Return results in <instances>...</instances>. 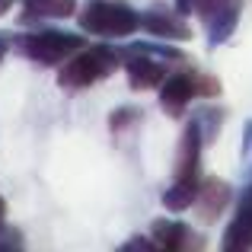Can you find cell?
<instances>
[{
	"label": "cell",
	"instance_id": "10",
	"mask_svg": "<svg viewBox=\"0 0 252 252\" xmlns=\"http://www.w3.org/2000/svg\"><path fill=\"white\" fill-rule=\"evenodd\" d=\"M77 13V0H23L19 26H32L38 19H67Z\"/></svg>",
	"mask_w": 252,
	"mask_h": 252
},
{
	"label": "cell",
	"instance_id": "17",
	"mask_svg": "<svg viewBox=\"0 0 252 252\" xmlns=\"http://www.w3.org/2000/svg\"><path fill=\"white\" fill-rule=\"evenodd\" d=\"M227 3H230V0H195V13L204 19V23H208V19L214 16L217 10H223Z\"/></svg>",
	"mask_w": 252,
	"mask_h": 252
},
{
	"label": "cell",
	"instance_id": "15",
	"mask_svg": "<svg viewBox=\"0 0 252 252\" xmlns=\"http://www.w3.org/2000/svg\"><path fill=\"white\" fill-rule=\"evenodd\" d=\"M137 118H141V109H134V105H122V109H115L109 115V128L112 131H125V128H131Z\"/></svg>",
	"mask_w": 252,
	"mask_h": 252
},
{
	"label": "cell",
	"instance_id": "2",
	"mask_svg": "<svg viewBox=\"0 0 252 252\" xmlns=\"http://www.w3.org/2000/svg\"><path fill=\"white\" fill-rule=\"evenodd\" d=\"M122 64V55L109 45H86L80 48L70 61H64L61 74H58V83L64 90H86L96 80H105L109 74H115V67Z\"/></svg>",
	"mask_w": 252,
	"mask_h": 252
},
{
	"label": "cell",
	"instance_id": "8",
	"mask_svg": "<svg viewBox=\"0 0 252 252\" xmlns=\"http://www.w3.org/2000/svg\"><path fill=\"white\" fill-rule=\"evenodd\" d=\"M150 236H154L157 249H166V252L189 249V246H201V240H195V236H191V230L185 227V223L166 220V217H160V220L150 223Z\"/></svg>",
	"mask_w": 252,
	"mask_h": 252
},
{
	"label": "cell",
	"instance_id": "3",
	"mask_svg": "<svg viewBox=\"0 0 252 252\" xmlns=\"http://www.w3.org/2000/svg\"><path fill=\"white\" fill-rule=\"evenodd\" d=\"M80 48H86V38L80 32H64V29H42V32H26L16 38V51L23 58L45 67H58V64L70 61Z\"/></svg>",
	"mask_w": 252,
	"mask_h": 252
},
{
	"label": "cell",
	"instance_id": "9",
	"mask_svg": "<svg viewBox=\"0 0 252 252\" xmlns=\"http://www.w3.org/2000/svg\"><path fill=\"white\" fill-rule=\"evenodd\" d=\"M141 29H147L150 35L157 38H169V42H189L191 38V29L182 23V16H172V13H141Z\"/></svg>",
	"mask_w": 252,
	"mask_h": 252
},
{
	"label": "cell",
	"instance_id": "4",
	"mask_svg": "<svg viewBox=\"0 0 252 252\" xmlns=\"http://www.w3.org/2000/svg\"><path fill=\"white\" fill-rule=\"evenodd\" d=\"M122 64H125V74H128L131 90H154V86H160L169 77L163 58H154V55H147V51H137V48H131V45L122 51Z\"/></svg>",
	"mask_w": 252,
	"mask_h": 252
},
{
	"label": "cell",
	"instance_id": "23",
	"mask_svg": "<svg viewBox=\"0 0 252 252\" xmlns=\"http://www.w3.org/2000/svg\"><path fill=\"white\" fill-rule=\"evenodd\" d=\"M10 6H13V0H0V16H3V13L10 10Z\"/></svg>",
	"mask_w": 252,
	"mask_h": 252
},
{
	"label": "cell",
	"instance_id": "19",
	"mask_svg": "<svg viewBox=\"0 0 252 252\" xmlns=\"http://www.w3.org/2000/svg\"><path fill=\"white\" fill-rule=\"evenodd\" d=\"M122 249H150V252H154L157 243H154V236H150V240H144V236H134V240H128Z\"/></svg>",
	"mask_w": 252,
	"mask_h": 252
},
{
	"label": "cell",
	"instance_id": "6",
	"mask_svg": "<svg viewBox=\"0 0 252 252\" xmlns=\"http://www.w3.org/2000/svg\"><path fill=\"white\" fill-rule=\"evenodd\" d=\"M191 99H198L195 70H176V74H169L166 80L160 83V109L166 112V115L179 118L185 109H189Z\"/></svg>",
	"mask_w": 252,
	"mask_h": 252
},
{
	"label": "cell",
	"instance_id": "22",
	"mask_svg": "<svg viewBox=\"0 0 252 252\" xmlns=\"http://www.w3.org/2000/svg\"><path fill=\"white\" fill-rule=\"evenodd\" d=\"M10 45H13V38H10V35H0V61L6 58V51H10Z\"/></svg>",
	"mask_w": 252,
	"mask_h": 252
},
{
	"label": "cell",
	"instance_id": "13",
	"mask_svg": "<svg viewBox=\"0 0 252 252\" xmlns=\"http://www.w3.org/2000/svg\"><path fill=\"white\" fill-rule=\"evenodd\" d=\"M198 182H201V179H176V182L163 191V208H166L169 214H182V211L195 208Z\"/></svg>",
	"mask_w": 252,
	"mask_h": 252
},
{
	"label": "cell",
	"instance_id": "12",
	"mask_svg": "<svg viewBox=\"0 0 252 252\" xmlns=\"http://www.w3.org/2000/svg\"><path fill=\"white\" fill-rule=\"evenodd\" d=\"M220 249L223 252H246V249H252V211L249 208H240V204H236L233 220H230V227L223 230Z\"/></svg>",
	"mask_w": 252,
	"mask_h": 252
},
{
	"label": "cell",
	"instance_id": "24",
	"mask_svg": "<svg viewBox=\"0 0 252 252\" xmlns=\"http://www.w3.org/2000/svg\"><path fill=\"white\" fill-rule=\"evenodd\" d=\"M3 217H6V201L0 198V227H3Z\"/></svg>",
	"mask_w": 252,
	"mask_h": 252
},
{
	"label": "cell",
	"instance_id": "21",
	"mask_svg": "<svg viewBox=\"0 0 252 252\" xmlns=\"http://www.w3.org/2000/svg\"><path fill=\"white\" fill-rule=\"evenodd\" d=\"M176 13L179 16H191L195 13V0H176Z\"/></svg>",
	"mask_w": 252,
	"mask_h": 252
},
{
	"label": "cell",
	"instance_id": "1",
	"mask_svg": "<svg viewBox=\"0 0 252 252\" xmlns=\"http://www.w3.org/2000/svg\"><path fill=\"white\" fill-rule=\"evenodd\" d=\"M80 29L99 38H128L141 29V13L122 0H90L80 10Z\"/></svg>",
	"mask_w": 252,
	"mask_h": 252
},
{
	"label": "cell",
	"instance_id": "18",
	"mask_svg": "<svg viewBox=\"0 0 252 252\" xmlns=\"http://www.w3.org/2000/svg\"><path fill=\"white\" fill-rule=\"evenodd\" d=\"M23 246V236H19V230H13V227H0V249H19Z\"/></svg>",
	"mask_w": 252,
	"mask_h": 252
},
{
	"label": "cell",
	"instance_id": "5",
	"mask_svg": "<svg viewBox=\"0 0 252 252\" xmlns=\"http://www.w3.org/2000/svg\"><path fill=\"white\" fill-rule=\"evenodd\" d=\"M201 150H204V134L198 118H191L182 131V141H179V154H176V179H201Z\"/></svg>",
	"mask_w": 252,
	"mask_h": 252
},
{
	"label": "cell",
	"instance_id": "14",
	"mask_svg": "<svg viewBox=\"0 0 252 252\" xmlns=\"http://www.w3.org/2000/svg\"><path fill=\"white\" fill-rule=\"evenodd\" d=\"M220 122H223V109H214V105H208V109L198 115V125H201L204 144H211V141L217 137V131H220Z\"/></svg>",
	"mask_w": 252,
	"mask_h": 252
},
{
	"label": "cell",
	"instance_id": "16",
	"mask_svg": "<svg viewBox=\"0 0 252 252\" xmlns=\"http://www.w3.org/2000/svg\"><path fill=\"white\" fill-rule=\"evenodd\" d=\"M195 90L201 99H217L220 96V80L214 74H198L195 70Z\"/></svg>",
	"mask_w": 252,
	"mask_h": 252
},
{
	"label": "cell",
	"instance_id": "11",
	"mask_svg": "<svg viewBox=\"0 0 252 252\" xmlns=\"http://www.w3.org/2000/svg\"><path fill=\"white\" fill-rule=\"evenodd\" d=\"M240 13H243V0H230L223 10H217L214 16L208 19V45L217 48V45L230 42V35L240 26Z\"/></svg>",
	"mask_w": 252,
	"mask_h": 252
},
{
	"label": "cell",
	"instance_id": "7",
	"mask_svg": "<svg viewBox=\"0 0 252 252\" xmlns=\"http://www.w3.org/2000/svg\"><path fill=\"white\" fill-rule=\"evenodd\" d=\"M230 201H233V189H230L223 179L204 176L201 182H198V201H195V208H198V220H201V223H214L217 217L230 208Z\"/></svg>",
	"mask_w": 252,
	"mask_h": 252
},
{
	"label": "cell",
	"instance_id": "20",
	"mask_svg": "<svg viewBox=\"0 0 252 252\" xmlns=\"http://www.w3.org/2000/svg\"><path fill=\"white\" fill-rule=\"evenodd\" d=\"M249 157H252V118L243 128V160H249Z\"/></svg>",
	"mask_w": 252,
	"mask_h": 252
}]
</instances>
